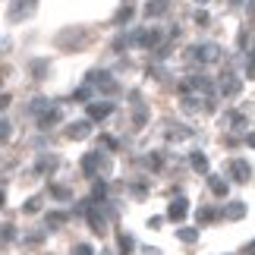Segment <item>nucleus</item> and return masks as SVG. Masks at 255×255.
<instances>
[{"label": "nucleus", "instance_id": "obj_1", "mask_svg": "<svg viewBox=\"0 0 255 255\" xmlns=\"http://www.w3.org/2000/svg\"><path fill=\"white\" fill-rule=\"evenodd\" d=\"M88 85L101 88L104 95H117V92H120V85L114 82V76H111V73H104V70H92V73H88Z\"/></svg>", "mask_w": 255, "mask_h": 255}, {"label": "nucleus", "instance_id": "obj_2", "mask_svg": "<svg viewBox=\"0 0 255 255\" xmlns=\"http://www.w3.org/2000/svg\"><path fill=\"white\" fill-rule=\"evenodd\" d=\"M189 57L199 63H218L224 54H221L218 44H199V47H189Z\"/></svg>", "mask_w": 255, "mask_h": 255}, {"label": "nucleus", "instance_id": "obj_3", "mask_svg": "<svg viewBox=\"0 0 255 255\" xmlns=\"http://www.w3.org/2000/svg\"><path fill=\"white\" fill-rule=\"evenodd\" d=\"M161 32L158 28H139L135 35H129V44H135V47H158L161 44Z\"/></svg>", "mask_w": 255, "mask_h": 255}, {"label": "nucleus", "instance_id": "obj_4", "mask_svg": "<svg viewBox=\"0 0 255 255\" xmlns=\"http://www.w3.org/2000/svg\"><path fill=\"white\" fill-rule=\"evenodd\" d=\"M35 6H38V0H13L6 19H9V22H22V19H28L35 13Z\"/></svg>", "mask_w": 255, "mask_h": 255}, {"label": "nucleus", "instance_id": "obj_5", "mask_svg": "<svg viewBox=\"0 0 255 255\" xmlns=\"http://www.w3.org/2000/svg\"><path fill=\"white\" fill-rule=\"evenodd\" d=\"M218 92L224 95V98H237L240 92H243V79L237 73H224L221 79H218Z\"/></svg>", "mask_w": 255, "mask_h": 255}, {"label": "nucleus", "instance_id": "obj_6", "mask_svg": "<svg viewBox=\"0 0 255 255\" xmlns=\"http://www.w3.org/2000/svg\"><path fill=\"white\" fill-rule=\"evenodd\" d=\"M101 170H104V154L101 151H88L82 158V173L85 176H98Z\"/></svg>", "mask_w": 255, "mask_h": 255}, {"label": "nucleus", "instance_id": "obj_7", "mask_svg": "<svg viewBox=\"0 0 255 255\" xmlns=\"http://www.w3.org/2000/svg\"><path fill=\"white\" fill-rule=\"evenodd\" d=\"M227 167H230V170H227L230 180H237V183H249V180H252V164H249V161H240V158H237V161H230Z\"/></svg>", "mask_w": 255, "mask_h": 255}, {"label": "nucleus", "instance_id": "obj_8", "mask_svg": "<svg viewBox=\"0 0 255 255\" xmlns=\"http://www.w3.org/2000/svg\"><path fill=\"white\" fill-rule=\"evenodd\" d=\"M85 114H88V120H107V117L114 114V104L111 101H88V107H85Z\"/></svg>", "mask_w": 255, "mask_h": 255}, {"label": "nucleus", "instance_id": "obj_9", "mask_svg": "<svg viewBox=\"0 0 255 255\" xmlns=\"http://www.w3.org/2000/svg\"><path fill=\"white\" fill-rule=\"evenodd\" d=\"M186 214H189V202H186L183 195H176V199L170 202V208H167V221L180 224V221H186Z\"/></svg>", "mask_w": 255, "mask_h": 255}, {"label": "nucleus", "instance_id": "obj_10", "mask_svg": "<svg viewBox=\"0 0 255 255\" xmlns=\"http://www.w3.org/2000/svg\"><path fill=\"white\" fill-rule=\"evenodd\" d=\"M85 135H92V120H79V123H70L66 126V139H85Z\"/></svg>", "mask_w": 255, "mask_h": 255}, {"label": "nucleus", "instance_id": "obj_11", "mask_svg": "<svg viewBox=\"0 0 255 255\" xmlns=\"http://www.w3.org/2000/svg\"><path fill=\"white\" fill-rule=\"evenodd\" d=\"M60 107H47V111H41L38 114V126H41V129H51V126H57L60 123Z\"/></svg>", "mask_w": 255, "mask_h": 255}, {"label": "nucleus", "instance_id": "obj_12", "mask_svg": "<svg viewBox=\"0 0 255 255\" xmlns=\"http://www.w3.org/2000/svg\"><path fill=\"white\" fill-rule=\"evenodd\" d=\"M129 98H132V104H135V117H132V123H135V129H142V126L148 123V107L139 101V95H135V92H132Z\"/></svg>", "mask_w": 255, "mask_h": 255}, {"label": "nucleus", "instance_id": "obj_13", "mask_svg": "<svg viewBox=\"0 0 255 255\" xmlns=\"http://www.w3.org/2000/svg\"><path fill=\"white\" fill-rule=\"evenodd\" d=\"M170 9V0H148L145 3V16H151V19H158V16H164Z\"/></svg>", "mask_w": 255, "mask_h": 255}, {"label": "nucleus", "instance_id": "obj_14", "mask_svg": "<svg viewBox=\"0 0 255 255\" xmlns=\"http://www.w3.org/2000/svg\"><path fill=\"white\" fill-rule=\"evenodd\" d=\"M224 218H227V221H243V218H246V205H243V202H230L227 208H224Z\"/></svg>", "mask_w": 255, "mask_h": 255}, {"label": "nucleus", "instance_id": "obj_15", "mask_svg": "<svg viewBox=\"0 0 255 255\" xmlns=\"http://www.w3.org/2000/svg\"><path fill=\"white\" fill-rule=\"evenodd\" d=\"M189 167H192L195 173H208V158H205L202 151H192V154H189Z\"/></svg>", "mask_w": 255, "mask_h": 255}, {"label": "nucleus", "instance_id": "obj_16", "mask_svg": "<svg viewBox=\"0 0 255 255\" xmlns=\"http://www.w3.org/2000/svg\"><path fill=\"white\" fill-rule=\"evenodd\" d=\"M208 189L218 195V199H224V195H227V180H224V176H208Z\"/></svg>", "mask_w": 255, "mask_h": 255}, {"label": "nucleus", "instance_id": "obj_17", "mask_svg": "<svg viewBox=\"0 0 255 255\" xmlns=\"http://www.w3.org/2000/svg\"><path fill=\"white\" fill-rule=\"evenodd\" d=\"M88 227H92V230L98 233V237H101V233L107 230V227H104V221H101V211H98V208L88 211Z\"/></svg>", "mask_w": 255, "mask_h": 255}, {"label": "nucleus", "instance_id": "obj_18", "mask_svg": "<svg viewBox=\"0 0 255 255\" xmlns=\"http://www.w3.org/2000/svg\"><path fill=\"white\" fill-rule=\"evenodd\" d=\"M54 167H57V154H44V158H38V164H35L38 173H51Z\"/></svg>", "mask_w": 255, "mask_h": 255}, {"label": "nucleus", "instance_id": "obj_19", "mask_svg": "<svg viewBox=\"0 0 255 255\" xmlns=\"http://www.w3.org/2000/svg\"><path fill=\"white\" fill-rule=\"evenodd\" d=\"M227 123L233 126V129H246V117H243L240 111H230L227 114Z\"/></svg>", "mask_w": 255, "mask_h": 255}, {"label": "nucleus", "instance_id": "obj_20", "mask_svg": "<svg viewBox=\"0 0 255 255\" xmlns=\"http://www.w3.org/2000/svg\"><path fill=\"white\" fill-rule=\"evenodd\" d=\"M63 224H66V214L63 211H51V214H47V227H63Z\"/></svg>", "mask_w": 255, "mask_h": 255}, {"label": "nucleus", "instance_id": "obj_21", "mask_svg": "<svg viewBox=\"0 0 255 255\" xmlns=\"http://www.w3.org/2000/svg\"><path fill=\"white\" fill-rule=\"evenodd\" d=\"M51 195H54L57 202H70L73 199V192L66 189V186H51Z\"/></svg>", "mask_w": 255, "mask_h": 255}, {"label": "nucleus", "instance_id": "obj_22", "mask_svg": "<svg viewBox=\"0 0 255 255\" xmlns=\"http://www.w3.org/2000/svg\"><path fill=\"white\" fill-rule=\"evenodd\" d=\"M176 237H180L183 243H195V240H199V230H195V227H183Z\"/></svg>", "mask_w": 255, "mask_h": 255}, {"label": "nucleus", "instance_id": "obj_23", "mask_svg": "<svg viewBox=\"0 0 255 255\" xmlns=\"http://www.w3.org/2000/svg\"><path fill=\"white\" fill-rule=\"evenodd\" d=\"M129 19H132V6H123L120 13L114 16V22H117V25H123V22H129Z\"/></svg>", "mask_w": 255, "mask_h": 255}, {"label": "nucleus", "instance_id": "obj_24", "mask_svg": "<svg viewBox=\"0 0 255 255\" xmlns=\"http://www.w3.org/2000/svg\"><path fill=\"white\" fill-rule=\"evenodd\" d=\"M47 107H51V104H47L44 98H35V101H32V107H28V111H32V114L38 117V114H41V111H47Z\"/></svg>", "mask_w": 255, "mask_h": 255}, {"label": "nucleus", "instance_id": "obj_25", "mask_svg": "<svg viewBox=\"0 0 255 255\" xmlns=\"http://www.w3.org/2000/svg\"><path fill=\"white\" fill-rule=\"evenodd\" d=\"M214 214H218L214 208H202V211H199V224H211V221H214Z\"/></svg>", "mask_w": 255, "mask_h": 255}, {"label": "nucleus", "instance_id": "obj_26", "mask_svg": "<svg viewBox=\"0 0 255 255\" xmlns=\"http://www.w3.org/2000/svg\"><path fill=\"white\" fill-rule=\"evenodd\" d=\"M92 199H95V202H104V199H107V189H104V183H95V192H92Z\"/></svg>", "mask_w": 255, "mask_h": 255}, {"label": "nucleus", "instance_id": "obj_27", "mask_svg": "<svg viewBox=\"0 0 255 255\" xmlns=\"http://www.w3.org/2000/svg\"><path fill=\"white\" fill-rule=\"evenodd\" d=\"M9 132H13L9 120H0V142H6V139H9Z\"/></svg>", "mask_w": 255, "mask_h": 255}, {"label": "nucleus", "instance_id": "obj_28", "mask_svg": "<svg viewBox=\"0 0 255 255\" xmlns=\"http://www.w3.org/2000/svg\"><path fill=\"white\" fill-rule=\"evenodd\" d=\"M73 255H95V249L88 243H79V246H73Z\"/></svg>", "mask_w": 255, "mask_h": 255}, {"label": "nucleus", "instance_id": "obj_29", "mask_svg": "<svg viewBox=\"0 0 255 255\" xmlns=\"http://www.w3.org/2000/svg\"><path fill=\"white\" fill-rule=\"evenodd\" d=\"M148 164H151V170H161V167H164V158L154 151V154H148Z\"/></svg>", "mask_w": 255, "mask_h": 255}, {"label": "nucleus", "instance_id": "obj_30", "mask_svg": "<svg viewBox=\"0 0 255 255\" xmlns=\"http://www.w3.org/2000/svg\"><path fill=\"white\" fill-rule=\"evenodd\" d=\"M101 142H104V148H111V151H117V148H120V142H117L114 135H101Z\"/></svg>", "mask_w": 255, "mask_h": 255}, {"label": "nucleus", "instance_id": "obj_31", "mask_svg": "<svg viewBox=\"0 0 255 255\" xmlns=\"http://www.w3.org/2000/svg\"><path fill=\"white\" fill-rule=\"evenodd\" d=\"M25 211H28V214L41 211V199H28V202H25Z\"/></svg>", "mask_w": 255, "mask_h": 255}, {"label": "nucleus", "instance_id": "obj_32", "mask_svg": "<svg viewBox=\"0 0 255 255\" xmlns=\"http://www.w3.org/2000/svg\"><path fill=\"white\" fill-rule=\"evenodd\" d=\"M246 76H249V79H255V51L249 54V60H246Z\"/></svg>", "mask_w": 255, "mask_h": 255}, {"label": "nucleus", "instance_id": "obj_33", "mask_svg": "<svg viewBox=\"0 0 255 255\" xmlns=\"http://www.w3.org/2000/svg\"><path fill=\"white\" fill-rule=\"evenodd\" d=\"M120 252H123V255L132 252V240H129V237H120Z\"/></svg>", "mask_w": 255, "mask_h": 255}, {"label": "nucleus", "instance_id": "obj_34", "mask_svg": "<svg viewBox=\"0 0 255 255\" xmlns=\"http://www.w3.org/2000/svg\"><path fill=\"white\" fill-rule=\"evenodd\" d=\"M88 98H92V88H79V92H76V101H88Z\"/></svg>", "mask_w": 255, "mask_h": 255}, {"label": "nucleus", "instance_id": "obj_35", "mask_svg": "<svg viewBox=\"0 0 255 255\" xmlns=\"http://www.w3.org/2000/svg\"><path fill=\"white\" fill-rule=\"evenodd\" d=\"M32 66H35V76H44V73H47V63H44V60H35Z\"/></svg>", "mask_w": 255, "mask_h": 255}, {"label": "nucleus", "instance_id": "obj_36", "mask_svg": "<svg viewBox=\"0 0 255 255\" xmlns=\"http://www.w3.org/2000/svg\"><path fill=\"white\" fill-rule=\"evenodd\" d=\"M195 22H199V25H208V13H205V9H199V13H195Z\"/></svg>", "mask_w": 255, "mask_h": 255}, {"label": "nucleus", "instance_id": "obj_37", "mask_svg": "<svg viewBox=\"0 0 255 255\" xmlns=\"http://www.w3.org/2000/svg\"><path fill=\"white\" fill-rule=\"evenodd\" d=\"M0 237H3V240H13L16 230H13V227H3V230H0Z\"/></svg>", "mask_w": 255, "mask_h": 255}, {"label": "nucleus", "instance_id": "obj_38", "mask_svg": "<svg viewBox=\"0 0 255 255\" xmlns=\"http://www.w3.org/2000/svg\"><path fill=\"white\" fill-rule=\"evenodd\" d=\"M9 101H13L9 95H0V111H6V107H9Z\"/></svg>", "mask_w": 255, "mask_h": 255}, {"label": "nucleus", "instance_id": "obj_39", "mask_svg": "<svg viewBox=\"0 0 255 255\" xmlns=\"http://www.w3.org/2000/svg\"><path fill=\"white\" fill-rule=\"evenodd\" d=\"M240 255H255V240H252V243H249V246H246V249H243Z\"/></svg>", "mask_w": 255, "mask_h": 255}, {"label": "nucleus", "instance_id": "obj_40", "mask_svg": "<svg viewBox=\"0 0 255 255\" xmlns=\"http://www.w3.org/2000/svg\"><path fill=\"white\" fill-rule=\"evenodd\" d=\"M246 145H249V148H255V132H249V135H246Z\"/></svg>", "mask_w": 255, "mask_h": 255}, {"label": "nucleus", "instance_id": "obj_41", "mask_svg": "<svg viewBox=\"0 0 255 255\" xmlns=\"http://www.w3.org/2000/svg\"><path fill=\"white\" fill-rule=\"evenodd\" d=\"M142 255H161L158 249H142Z\"/></svg>", "mask_w": 255, "mask_h": 255}, {"label": "nucleus", "instance_id": "obj_42", "mask_svg": "<svg viewBox=\"0 0 255 255\" xmlns=\"http://www.w3.org/2000/svg\"><path fill=\"white\" fill-rule=\"evenodd\" d=\"M3 205H6V195H3V189H0V208H3Z\"/></svg>", "mask_w": 255, "mask_h": 255}, {"label": "nucleus", "instance_id": "obj_43", "mask_svg": "<svg viewBox=\"0 0 255 255\" xmlns=\"http://www.w3.org/2000/svg\"><path fill=\"white\" fill-rule=\"evenodd\" d=\"M199 3H205V0H199Z\"/></svg>", "mask_w": 255, "mask_h": 255}]
</instances>
